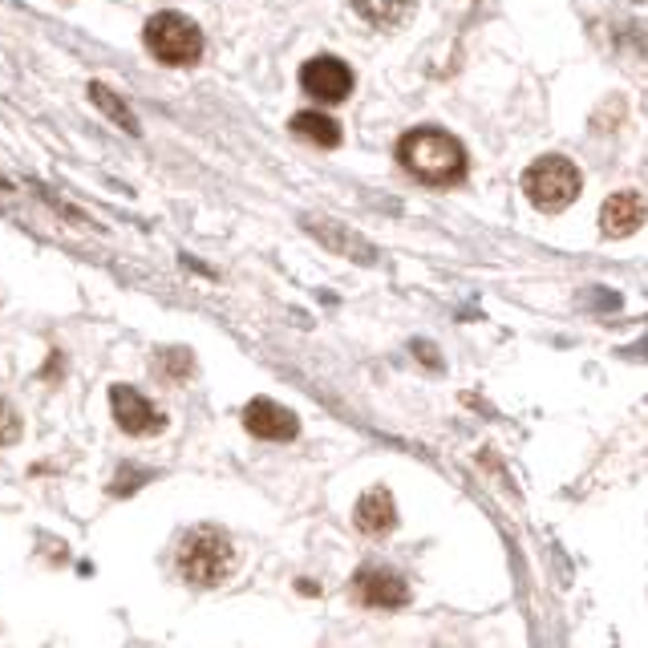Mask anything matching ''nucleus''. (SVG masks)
<instances>
[{"mask_svg": "<svg viewBox=\"0 0 648 648\" xmlns=\"http://www.w3.org/2000/svg\"><path fill=\"white\" fill-rule=\"evenodd\" d=\"M398 162L430 187H454L466 175V150L438 126H418L398 142Z\"/></svg>", "mask_w": 648, "mask_h": 648, "instance_id": "f257e3e1", "label": "nucleus"}, {"mask_svg": "<svg viewBox=\"0 0 648 648\" xmlns=\"http://www.w3.org/2000/svg\"><path fill=\"white\" fill-rule=\"evenodd\" d=\"M236 568V548L219 527H195L179 548V572L195 587L224 584Z\"/></svg>", "mask_w": 648, "mask_h": 648, "instance_id": "f03ea898", "label": "nucleus"}, {"mask_svg": "<svg viewBox=\"0 0 648 648\" xmlns=\"http://www.w3.org/2000/svg\"><path fill=\"white\" fill-rule=\"evenodd\" d=\"M580 187H584V179L575 171V162L563 159V154H543V159H536L523 171L527 199L548 215L568 212V207L580 199Z\"/></svg>", "mask_w": 648, "mask_h": 648, "instance_id": "7ed1b4c3", "label": "nucleus"}, {"mask_svg": "<svg viewBox=\"0 0 648 648\" xmlns=\"http://www.w3.org/2000/svg\"><path fill=\"white\" fill-rule=\"evenodd\" d=\"M147 50L162 65H195L203 57V33L183 13H154L147 21Z\"/></svg>", "mask_w": 648, "mask_h": 648, "instance_id": "20e7f679", "label": "nucleus"}, {"mask_svg": "<svg viewBox=\"0 0 648 648\" xmlns=\"http://www.w3.org/2000/svg\"><path fill=\"white\" fill-rule=\"evenodd\" d=\"M300 89L316 101H345L353 94V69L341 57H312L300 65Z\"/></svg>", "mask_w": 648, "mask_h": 648, "instance_id": "39448f33", "label": "nucleus"}, {"mask_svg": "<svg viewBox=\"0 0 648 648\" xmlns=\"http://www.w3.org/2000/svg\"><path fill=\"white\" fill-rule=\"evenodd\" d=\"M244 425H248L251 434L263 438V442H292L300 434V422L296 413L280 406L272 398H256L248 401V410H244Z\"/></svg>", "mask_w": 648, "mask_h": 648, "instance_id": "423d86ee", "label": "nucleus"}, {"mask_svg": "<svg viewBox=\"0 0 648 648\" xmlns=\"http://www.w3.org/2000/svg\"><path fill=\"white\" fill-rule=\"evenodd\" d=\"M110 410H114V422L122 425L126 434L142 438V434H159L162 430V413L130 386H114L110 389Z\"/></svg>", "mask_w": 648, "mask_h": 648, "instance_id": "0eeeda50", "label": "nucleus"}, {"mask_svg": "<svg viewBox=\"0 0 648 648\" xmlns=\"http://www.w3.org/2000/svg\"><path fill=\"white\" fill-rule=\"evenodd\" d=\"M353 592L369 608H401L410 600L406 580L398 572H389V568H361L357 580H353Z\"/></svg>", "mask_w": 648, "mask_h": 648, "instance_id": "6e6552de", "label": "nucleus"}, {"mask_svg": "<svg viewBox=\"0 0 648 648\" xmlns=\"http://www.w3.org/2000/svg\"><path fill=\"white\" fill-rule=\"evenodd\" d=\"M645 219H648V207L636 191H616V195H608L604 207H600V227H604V236H612V239L636 236V231L645 227Z\"/></svg>", "mask_w": 648, "mask_h": 648, "instance_id": "1a4fd4ad", "label": "nucleus"}, {"mask_svg": "<svg viewBox=\"0 0 648 648\" xmlns=\"http://www.w3.org/2000/svg\"><path fill=\"white\" fill-rule=\"evenodd\" d=\"M304 231H309L316 244H324L328 251H337V256H349V260H357V263H374V248H369L357 231H349L345 224H337V219L309 215V219H304Z\"/></svg>", "mask_w": 648, "mask_h": 648, "instance_id": "9d476101", "label": "nucleus"}, {"mask_svg": "<svg viewBox=\"0 0 648 648\" xmlns=\"http://www.w3.org/2000/svg\"><path fill=\"white\" fill-rule=\"evenodd\" d=\"M353 523L365 536H389L398 527V507H393V495L386 486H374L357 499V511H353Z\"/></svg>", "mask_w": 648, "mask_h": 648, "instance_id": "9b49d317", "label": "nucleus"}, {"mask_svg": "<svg viewBox=\"0 0 648 648\" xmlns=\"http://www.w3.org/2000/svg\"><path fill=\"white\" fill-rule=\"evenodd\" d=\"M292 134L309 138V142H316V147L333 150L341 147V122H333L328 114H316V110H300L296 118H292Z\"/></svg>", "mask_w": 648, "mask_h": 648, "instance_id": "f8f14e48", "label": "nucleus"}, {"mask_svg": "<svg viewBox=\"0 0 648 648\" xmlns=\"http://www.w3.org/2000/svg\"><path fill=\"white\" fill-rule=\"evenodd\" d=\"M86 89H89V101H94V106H98V110L106 114L114 126H122L126 134H142V126H138L134 110H130V106H126V101L118 98L110 86H101V82H89Z\"/></svg>", "mask_w": 648, "mask_h": 648, "instance_id": "ddd939ff", "label": "nucleus"}, {"mask_svg": "<svg viewBox=\"0 0 648 648\" xmlns=\"http://www.w3.org/2000/svg\"><path fill=\"white\" fill-rule=\"evenodd\" d=\"M353 9L377 29H398L401 21H410L413 0H353Z\"/></svg>", "mask_w": 648, "mask_h": 648, "instance_id": "4468645a", "label": "nucleus"}, {"mask_svg": "<svg viewBox=\"0 0 648 648\" xmlns=\"http://www.w3.org/2000/svg\"><path fill=\"white\" fill-rule=\"evenodd\" d=\"M17 438H21V418L9 401L0 398V446H13Z\"/></svg>", "mask_w": 648, "mask_h": 648, "instance_id": "2eb2a0df", "label": "nucleus"}, {"mask_svg": "<svg viewBox=\"0 0 648 648\" xmlns=\"http://www.w3.org/2000/svg\"><path fill=\"white\" fill-rule=\"evenodd\" d=\"M162 369H166V377H187L191 374V353L183 349H171V353H162Z\"/></svg>", "mask_w": 648, "mask_h": 648, "instance_id": "dca6fc26", "label": "nucleus"}, {"mask_svg": "<svg viewBox=\"0 0 648 648\" xmlns=\"http://www.w3.org/2000/svg\"><path fill=\"white\" fill-rule=\"evenodd\" d=\"M633 4H640V0H633Z\"/></svg>", "mask_w": 648, "mask_h": 648, "instance_id": "f3484780", "label": "nucleus"}]
</instances>
